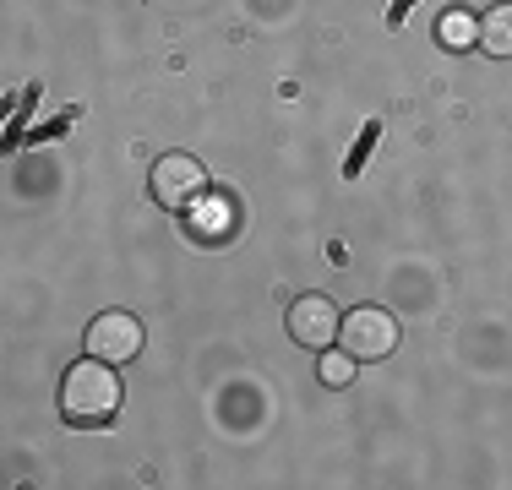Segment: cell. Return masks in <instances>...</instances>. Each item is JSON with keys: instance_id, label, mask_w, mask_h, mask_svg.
<instances>
[{"instance_id": "7", "label": "cell", "mask_w": 512, "mask_h": 490, "mask_svg": "<svg viewBox=\"0 0 512 490\" xmlns=\"http://www.w3.org/2000/svg\"><path fill=\"white\" fill-rule=\"evenodd\" d=\"M480 49L496 60H512V0H502V6H491L480 17Z\"/></svg>"}, {"instance_id": "5", "label": "cell", "mask_w": 512, "mask_h": 490, "mask_svg": "<svg viewBox=\"0 0 512 490\" xmlns=\"http://www.w3.org/2000/svg\"><path fill=\"white\" fill-rule=\"evenodd\" d=\"M338 322H344V316H338V305L327 300V294H300L295 305H289V338L300 343V349H333L338 343Z\"/></svg>"}, {"instance_id": "8", "label": "cell", "mask_w": 512, "mask_h": 490, "mask_svg": "<svg viewBox=\"0 0 512 490\" xmlns=\"http://www.w3.org/2000/svg\"><path fill=\"white\" fill-rule=\"evenodd\" d=\"M436 39L447 49H469L480 44V22L469 17V11H442V22H436Z\"/></svg>"}, {"instance_id": "4", "label": "cell", "mask_w": 512, "mask_h": 490, "mask_svg": "<svg viewBox=\"0 0 512 490\" xmlns=\"http://www.w3.org/2000/svg\"><path fill=\"white\" fill-rule=\"evenodd\" d=\"M82 349L93 354V360H109V365H131L142 354V322L131 311H104L88 322V338H82Z\"/></svg>"}, {"instance_id": "1", "label": "cell", "mask_w": 512, "mask_h": 490, "mask_svg": "<svg viewBox=\"0 0 512 490\" xmlns=\"http://www.w3.org/2000/svg\"><path fill=\"white\" fill-rule=\"evenodd\" d=\"M120 409V376L109 360H77L60 376V420L66 425H109Z\"/></svg>"}, {"instance_id": "6", "label": "cell", "mask_w": 512, "mask_h": 490, "mask_svg": "<svg viewBox=\"0 0 512 490\" xmlns=\"http://www.w3.org/2000/svg\"><path fill=\"white\" fill-rule=\"evenodd\" d=\"M186 235L191 240H229L235 235V202L229 196H218V191H202L197 202L186 207Z\"/></svg>"}, {"instance_id": "3", "label": "cell", "mask_w": 512, "mask_h": 490, "mask_svg": "<svg viewBox=\"0 0 512 490\" xmlns=\"http://www.w3.org/2000/svg\"><path fill=\"white\" fill-rule=\"evenodd\" d=\"M148 186H153L158 207H175V213H180V207H191L207 191V169H202V158H191V153H164L153 164Z\"/></svg>"}, {"instance_id": "2", "label": "cell", "mask_w": 512, "mask_h": 490, "mask_svg": "<svg viewBox=\"0 0 512 490\" xmlns=\"http://www.w3.org/2000/svg\"><path fill=\"white\" fill-rule=\"evenodd\" d=\"M338 343L355 354L360 365H376L398 349V322L382 311V305H355V311L338 322Z\"/></svg>"}, {"instance_id": "9", "label": "cell", "mask_w": 512, "mask_h": 490, "mask_svg": "<svg viewBox=\"0 0 512 490\" xmlns=\"http://www.w3.org/2000/svg\"><path fill=\"white\" fill-rule=\"evenodd\" d=\"M355 365H360V360H355L349 349H344V354H327V349H322V360H316V376H322L327 387H349V382H355Z\"/></svg>"}]
</instances>
